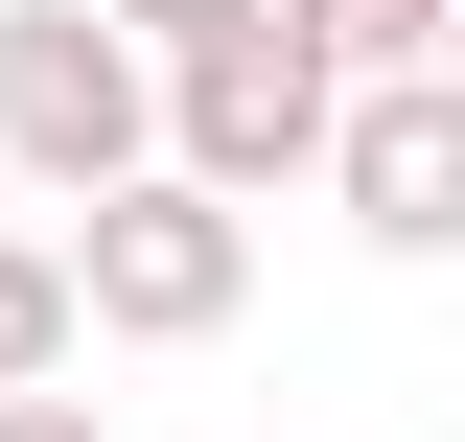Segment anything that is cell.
Masks as SVG:
<instances>
[{"instance_id": "obj_1", "label": "cell", "mask_w": 465, "mask_h": 442, "mask_svg": "<svg viewBox=\"0 0 465 442\" xmlns=\"http://www.w3.org/2000/svg\"><path fill=\"white\" fill-rule=\"evenodd\" d=\"M70 349H210L232 326V303H256V210H210V186H163V164H140V186H94V210H70Z\"/></svg>"}, {"instance_id": "obj_2", "label": "cell", "mask_w": 465, "mask_h": 442, "mask_svg": "<svg viewBox=\"0 0 465 442\" xmlns=\"http://www.w3.org/2000/svg\"><path fill=\"white\" fill-rule=\"evenodd\" d=\"M0 164L47 186V210L140 186V164H163V70L116 47L94 0H24V24H0Z\"/></svg>"}, {"instance_id": "obj_3", "label": "cell", "mask_w": 465, "mask_h": 442, "mask_svg": "<svg viewBox=\"0 0 465 442\" xmlns=\"http://www.w3.org/2000/svg\"><path fill=\"white\" fill-rule=\"evenodd\" d=\"M302 164H326V47H302L280 0L210 24V47H163V186L256 210V186H302Z\"/></svg>"}, {"instance_id": "obj_4", "label": "cell", "mask_w": 465, "mask_h": 442, "mask_svg": "<svg viewBox=\"0 0 465 442\" xmlns=\"http://www.w3.org/2000/svg\"><path fill=\"white\" fill-rule=\"evenodd\" d=\"M326 186H349V233H372V256H442V233H465V94H442V70L326 94Z\"/></svg>"}, {"instance_id": "obj_5", "label": "cell", "mask_w": 465, "mask_h": 442, "mask_svg": "<svg viewBox=\"0 0 465 442\" xmlns=\"http://www.w3.org/2000/svg\"><path fill=\"white\" fill-rule=\"evenodd\" d=\"M302 47H326V94H372V70H442L465 47V0H280Z\"/></svg>"}, {"instance_id": "obj_6", "label": "cell", "mask_w": 465, "mask_h": 442, "mask_svg": "<svg viewBox=\"0 0 465 442\" xmlns=\"http://www.w3.org/2000/svg\"><path fill=\"white\" fill-rule=\"evenodd\" d=\"M70 373V279H47V233H0V396H47Z\"/></svg>"}, {"instance_id": "obj_7", "label": "cell", "mask_w": 465, "mask_h": 442, "mask_svg": "<svg viewBox=\"0 0 465 442\" xmlns=\"http://www.w3.org/2000/svg\"><path fill=\"white\" fill-rule=\"evenodd\" d=\"M94 24H116L140 70H163V47H210V24H256V0H94Z\"/></svg>"}, {"instance_id": "obj_8", "label": "cell", "mask_w": 465, "mask_h": 442, "mask_svg": "<svg viewBox=\"0 0 465 442\" xmlns=\"http://www.w3.org/2000/svg\"><path fill=\"white\" fill-rule=\"evenodd\" d=\"M0 442H116V419H94V396H0Z\"/></svg>"}]
</instances>
